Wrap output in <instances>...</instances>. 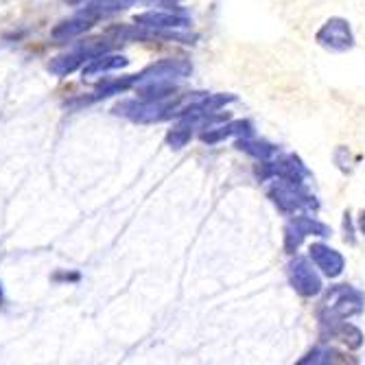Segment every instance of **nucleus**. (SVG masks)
I'll return each mask as SVG.
<instances>
[{"label": "nucleus", "mask_w": 365, "mask_h": 365, "mask_svg": "<svg viewBox=\"0 0 365 365\" xmlns=\"http://www.w3.org/2000/svg\"><path fill=\"white\" fill-rule=\"evenodd\" d=\"M365 311V293L352 284L330 287L317 307L319 324H335L359 317Z\"/></svg>", "instance_id": "f257e3e1"}, {"label": "nucleus", "mask_w": 365, "mask_h": 365, "mask_svg": "<svg viewBox=\"0 0 365 365\" xmlns=\"http://www.w3.org/2000/svg\"><path fill=\"white\" fill-rule=\"evenodd\" d=\"M267 197L272 199V204L287 217L319 210V199L311 192L307 182H293L287 178H272L269 186H267Z\"/></svg>", "instance_id": "f03ea898"}, {"label": "nucleus", "mask_w": 365, "mask_h": 365, "mask_svg": "<svg viewBox=\"0 0 365 365\" xmlns=\"http://www.w3.org/2000/svg\"><path fill=\"white\" fill-rule=\"evenodd\" d=\"M333 235L324 221H319L317 217H313V212H300L291 217V221L284 227V252L287 254H295L300 250V245L304 243L307 237H315V239H328Z\"/></svg>", "instance_id": "7ed1b4c3"}, {"label": "nucleus", "mask_w": 365, "mask_h": 365, "mask_svg": "<svg viewBox=\"0 0 365 365\" xmlns=\"http://www.w3.org/2000/svg\"><path fill=\"white\" fill-rule=\"evenodd\" d=\"M287 276L293 291L300 297H307V300L317 297L324 291L322 274L309 256H293L291 262L287 264Z\"/></svg>", "instance_id": "20e7f679"}, {"label": "nucleus", "mask_w": 365, "mask_h": 365, "mask_svg": "<svg viewBox=\"0 0 365 365\" xmlns=\"http://www.w3.org/2000/svg\"><path fill=\"white\" fill-rule=\"evenodd\" d=\"M315 42L328 53H348L354 48V31L341 16L328 18L315 33Z\"/></svg>", "instance_id": "39448f33"}, {"label": "nucleus", "mask_w": 365, "mask_h": 365, "mask_svg": "<svg viewBox=\"0 0 365 365\" xmlns=\"http://www.w3.org/2000/svg\"><path fill=\"white\" fill-rule=\"evenodd\" d=\"M309 258L313 260V264L319 269V274L324 278L337 280L346 272V256L339 250H335V247H330L328 243H324V241L311 243Z\"/></svg>", "instance_id": "423d86ee"}, {"label": "nucleus", "mask_w": 365, "mask_h": 365, "mask_svg": "<svg viewBox=\"0 0 365 365\" xmlns=\"http://www.w3.org/2000/svg\"><path fill=\"white\" fill-rule=\"evenodd\" d=\"M192 73L190 61L178 57V59H160L155 63H151L149 68H145L143 73L136 75V86L140 83H149V81H178L184 79Z\"/></svg>", "instance_id": "0eeeda50"}, {"label": "nucleus", "mask_w": 365, "mask_h": 365, "mask_svg": "<svg viewBox=\"0 0 365 365\" xmlns=\"http://www.w3.org/2000/svg\"><path fill=\"white\" fill-rule=\"evenodd\" d=\"M319 337L326 344L339 341L348 350H359L365 344L363 330L356 324H352L350 319L348 322H335V324H319Z\"/></svg>", "instance_id": "6e6552de"}, {"label": "nucleus", "mask_w": 365, "mask_h": 365, "mask_svg": "<svg viewBox=\"0 0 365 365\" xmlns=\"http://www.w3.org/2000/svg\"><path fill=\"white\" fill-rule=\"evenodd\" d=\"M138 26L153 29V31H180L190 24V18L186 14H175L171 9L164 11H145L134 18Z\"/></svg>", "instance_id": "1a4fd4ad"}, {"label": "nucleus", "mask_w": 365, "mask_h": 365, "mask_svg": "<svg viewBox=\"0 0 365 365\" xmlns=\"http://www.w3.org/2000/svg\"><path fill=\"white\" fill-rule=\"evenodd\" d=\"M92 24H94V20L88 18V16H83V14L79 11L75 18L59 22V24L51 31V38H53L55 42H68V40H73V38H79L81 33H86Z\"/></svg>", "instance_id": "9d476101"}, {"label": "nucleus", "mask_w": 365, "mask_h": 365, "mask_svg": "<svg viewBox=\"0 0 365 365\" xmlns=\"http://www.w3.org/2000/svg\"><path fill=\"white\" fill-rule=\"evenodd\" d=\"M237 149L256 158L258 162H267L274 160L276 155H280V147L267 143V140H260L256 136H245V138H237Z\"/></svg>", "instance_id": "9b49d317"}, {"label": "nucleus", "mask_w": 365, "mask_h": 365, "mask_svg": "<svg viewBox=\"0 0 365 365\" xmlns=\"http://www.w3.org/2000/svg\"><path fill=\"white\" fill-rule=\"evenodd\" d=\"M134 3L136 0H90V3L81 9V14L96 22L101 18H108V16H114L118 11L129 9Z\"/></svg>", "instance_id": "f8f14e48"}, {"label": "nucleus", "mask_w": 365, "mask_h": 365, "mask_svg": "<svg viewBox=\"0 0 365 365\" xmlns=\"http://www.w3.org/2000/svg\"><path fill=\"white\" fill-rule=\"evenodd\" d=\"M129 63V59L125 55H98L94 59H90L86 66H83V77H96V75H103V73H110V71H118V68H125Z\"/></svg>", "instance_id": "ddd939ff"}, {"label": "nucleus", "mask_w": 365, "mask_h": 365, "mask_svg": "<svg viewBox=\"0 0 365 365\" xmlns=\"http://www.w3.org/2000/svg\"><path fill=\"white\" fill-rule=\"evenodd\" d=\"M88 59V55L77 48L73 53H66V55H57L48 61V73L55 75V77H66V75H73L79 66ZM90 61V59H88Z\"/></svg>", "instance_id": "4468645a"}, {"label": "nucleus", "mask_w": 365, "mask_h": 365, "mask_svg": "<svg viewBox=\"0 0 365 365\" xmlns=\"http://www.w3.org/2000/svg\"><path fill=\"white\" fill-rule=\"evenodd\" d=\"M346 361H348V356L344 352H339L333 346H328L326 341H322L319 346L309 350L302 359H297V363H300V365H309V363H346Z\"/></svg>", "instance_id": "2eb2a0df"}, {"label": "nucleus", "mask_w": 365, "mask_h": 365, "mask_svg": "<svg viewBox=\"0 0 365 365\" xmlns=\"http://www.w3.org/2000/svg\"><path fill=\"white\" fill-rule=\"evenodd\" d=\"M178 120H180V123L167 134V143H169V147H173V149L186 147V145L190 143V138H192V129H197L188 118H178Z\"/></svg>", "instance_id": "dca6fc26"}, {"label": "nucleus", "mask_w": 365, "mask_h": 365, "mask_svg": "<svg viewBox=\"0 0 365 365\" xmlns=\"http://www.w3.org/2000/svg\"><path fill=\"white\" fill-rule=\"evenodd\" d=\"M131 86H136V75L131 77H123V79H114V81H106L101 88H98L92 96V101L96 98H106V96H112V94H120L125 90H129Z\"/></svg>", "instance_id": "f3484780"}, {"label": "nucleus", "mask_w": 365, "mask_h": 365, "mask_svg": "<svg viewBox=\"0 0 365 365\" xmlns=\"http://www.w3.org/2000/svg\"><path fill=\"white\" fill-rule=\"evenodd\" d=\"M344 232H346V243H350V245H354L356 243V239H354V223H352V219H350V212H346L344 215Z\"/></svg>", "instance_id": "a211bd4d"}, {"label": "nucleus", "mask_w": 365, "mask_h": 365, "mask_svg": "<svg viewBox=\"0 0 365 365\" xmlns=\"http://www.w3.org/2000/svg\"><path fill=\"white\" fill-rule=\"evenodd\" d=\"M356 230L361 232V237H365V208L361 210V215L356 219Z\"/></svg>", "instance_id": "6ab92c4d"}, {"label": "nucleus", "mask_w": 365, "mask_h": 365, "mask_svg": "<svg viewBox=\"0 0 365 365\" xmlns=\"http://www.w3.org/2000/svg\"><path fill=\"white\" fill-rule=\"evenodd\" d=\"M59 278H63V280H79V274H57L55 280H59Z\"/></svg>", "instance_id": "aec40b11"}]
</instances>
